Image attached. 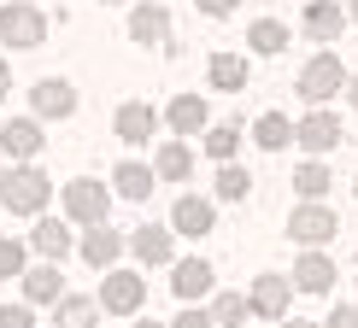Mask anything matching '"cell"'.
<instances>
[{"label":"cell","mask_w":358,"mask_h":328,"mask_svg":"<svg viewBox=\"0 0 358 328\" xmlns=\"http://www.w3.org/2000/svg\"><path fill=\"white\" fill-rule=\"evenodd\" d=\"M41 124H29V117H12L6 129H0V153H6V164H36L41 153Z\"/></svg>","instance_id":"obj_8"},{"label":"cell","mask_w":358,"mask_h":328,"mask_svg":"<svg viewBox=\"0 0 358 328\" xmlns=\"http://www.w3.org/2000/svg\"><path fill=\"white\" fill-rule=\"evenodd\" d=\"M294 288H300V293H329V288H335V264H329V252L311 246L306 258L294 264Z\"/></svg>","instance_id":"obj_16"},{"label":"cell","mask_w":358,"mask_h":328,"mask_svg":"<svg viewBox=\"0 0 358 328\" xmlns=\"http://www.w3.org/2000/svg\"><path fill=\"white\" fill-rule=\"evenodd\" d=\"M352 193H358V182H352Z\"/></svg>","instance_id":"obj_42"},{"label":"cell","mask_w":358,"mask_h":328,"mask_svg":"<svg viewBox=\"0 0 358 328\" xmlns=\"http://www.w3.org/2000/svg\"><path fill=\"white\" fill-rule=\"evenodd\" d=\"M212 322H223V328L247 322V299H241V293H217V305H212Z\"/></svg>","instance_id":"obj_32"},{"label":"cell","mask_w":358,"mask_h":328,"mask_svg":"<svg viewBox=\"0 0 358 328\" xmlns=\"http://www.w3.org/2000/svg\"><path fill=\"white\" fill-rule=\"evenodd\" d=\"M212 82L223 88V94H229V88H247V65H241L235 53H217V59H212Z\"/></svg>","instance_id":"obj_28"},{"label":"cell","mask_w":358,"mask_h":328,"mask_svg":"<svg viewBox=\"0 0 358 328\" xmlns=\"http://www.w3.org/2000/svg\"><path fill=\"white\" fill-rule=\"evenodd\" d=\"M59 200H65V217H71V223H83V229H94V223H106V217H112V188H106V182H94V176H77V182L59 193Z\"/></svg>","instance_id":"obj_2"},{"label":"cell","mask_w":358,"mask_h":328,"mask_svg":"<svg viewBox=\"0 0 358 328\" xmlns=\"http://www.w3.org/2000/svg\"><path fill=\"white\" fill-rule=\"evenodd\" d=\"M29 106H36V117H71V112H77V88L59 82V77H48V82H36Z\"/></svg>","instance_id":"obj_15"},{"label":"cell","mask_w":358,"mask_h":328,"mask_svg":"<svg viewBox=\"0 0 358 328\" xmlns=\"http://www.w3.org/2000/svg\"><path fill=\"white\" fill-rule=\"evenodd\" d=\"M6 88H12V65L0 59V100H6Z\"/></svg>","instance_id":"obj_37"},{"label":"cell","mask_w":358,"mask_h":328,"mask_svg":"<svg viewBox=\"0 0 358 328\" xmlns=\"http://www.w3.org/2000/svg\"><path fill=\"white\" fill-rule=\"evenodd\" d=\"M288 293H294V281L288 276H259L252 281V293H247V311L252 317H282V311H288Z\"/></svg>","instance_id":"obj_11"},{"label":"cell","mask_w":358,"mask_h":328,"mask_svg":"<svg viewBox=\"0 0 358 328\" xmlns=\"http://www.w3.org/2000/svg\"><path fill=\"white\" fill-rule=\"evenodd\" d=\"M212 223H217V211H212V200H200V193H182V200H176V211H171V229L188 234V241L212 234Z\"/></svg>","instance_id":"obj_10"},{"label":"cell","mask_w":358,"mask_h":328,"mask_svg":"<svg viewBox=\"0 0 358 328\" xmlns=\"http://www.w3.org/2000/svg\"><path fill=\"white\" fill-rule=\"evenodd\" d=\"M129 252H136L141 264H176V234L159 229V223H141V229L129 234Z\"/></svg>","instance_id":"obj_12"},{"label":"cell","mask_w":358,"mask_h":328,"mask_svg":"<svg viewBox=\"0 0 358 328\" xmlns=\"http://www.w3.org/2000/svg\"><path fill=\"white\" fill-rule=\"evenodd\" d=\"M136 328H165V322H153V317H141V322H136Z\"/></svg>","instance_id":"obj_39"},{"label":"cell","mask_w":358,"mask_h":328,"mask_svg":"<svg viewBox=\"0 0 358 328\" xmlns=\"http://www.w3.org/2000/svg\"><path fill=\"white\" fill-rule=\"evenodd\" d=\"M247 188H252V176L241 164H223L217 170V200H247Z\"/></svg>","instance_id":"obj_29"},{"label":"cell","mask_w":358,"mask_h":328,"mask_svg":"<svg viewBox=\"0 0 358 328\" xmlns=\"http://www.w3.org/2000/svg\"><path fill=\"white\" fill-rule=\"evenodd\" d=\"M347 106L358 112V77H347Z\"/></svg>","instance_id":"obj_38"},{"label":"cell","mask_w":358,"mask_h":328,"mask_svg":"<svg viewBox=\"0 0 358 328\" xmlns=\"http://www.w3.org/2000/svg\"><path fill=\"white\" fill-rule=\"evenodd\" d=\"M165 124L176 129V135H200V129H206V100L200 94H176L171 112H165Z\"/></svg>","instance_id":"obj_22"},{"label":"cell","mask_w":358,"mask_h":328,"mask_svg":"<svg viewBox=\"0 0 358 328\" xmlns=\"http://www.w3.org/2000/svg\"><path fill=\"white\" fill-rule=\"evenodd\" d=\"M235 147H241V129H229V124L206 135V153H212L217 164H229V158H235Z\"/></svg>","instance_id":"obj_31"},{"label":"cell","mask_w":358,"mask_h":328,"mask_svg":"<svg viewBox=\"0 0 358 328\" xmlns=\"http://www.w3.org/2000/svg\"><path fill=\"white\" fill-rule=\"evenodd\" d=\"M24 299L29 305H59L65 299V276H59V264H36V270H24Z\"/></svg>","instance_id":"obj_14"},{"label":"cell","mask_w":358,"mask_h":328,"mask_svg":"<svg viewBox=\"0 0 358 328\" xmlns=\"http://www.w3.org/2000/svg\"><path fill=\"white\" fill-rule=\"evenodd\" d=\"M200 12H212V18H229V12H235V0H200Z\"/></svg>","instance_id":"obj_36"},{"label":"cell","mask_w":358,"mask_h":328,"mask_svg":"<svg viewBox=\"0 0 358 328\" xmlns=\"http://www.w3.org/2000/svg\"><path fill=\"white\" fill-rule=\"evenodd\" d=\"M153 129H159L153 106H141V100L117 106V141H129V147H147V141H153Z\"/></svg>","instance_id":"obj_17"},{"label":"cell","mask_w":358,"mask_h":328,"mask_svg":"<svg viewBox=\"0 0 358 328\" xmlns=\"http://www.w3.org/2000/svg\"><path fill=\"white\" fill-rule=\"evenodd\" d=\"M141 299H147V281L136 270H106V281H100V293H94V305L112 311V317H136Z\"/></svg>","instance_id":"obj_3"},{"label":"cell","mask_w":358,"mask_h":328,"mask_svg":"<svg viewBox=\"0 0 358 328\" xmlns=\"http://www.w3.org/2000/svg\"><path fill=\"white\" fill-rule=\"evenodd\" d=\"M323 328H358V305H335V311H329V322H323Z\"/></svg>","instance_id":"obj_35"},{"label":"cell","mask_w":358,"mask_h":328,"mask_svg":"<svg viewBox=\"0 0 358 328\" xmlns=\"http://www.w3.org/2000/svg\"><path fill=\"white\" fill-rule=\"evenodd\" d=\"M53 200V182L36 170V164H6V182H0V205L12 217H41Z\"/></svg>","instance_id":"obj_1"},{"label":"cell","mask_w":358,"mask_h":328,"mask_svg":"<svg viewBox=\"0 0 358 328\" xmlns=\"http://www.w3.org/2000/svg\"><path fill=\"white\" fill-rule=\"evenodd\" d=\"M129 36H136V47H165V41H171V12L159 6V0L136 6V12H129Z\"/></svg>","instance_id":"obj_9"},{"label":"cell","mask_w":358,"mask_h":328,"mask_svg":"<svg viewBox=\"0 0 358 328\" xmlns=\"http://www.w3.org/2000/svg\"><path fill=\"white\" fill-rule=\"evenodd\" d=\"M294 188H300L306 200H323V193H329L335 182H329V170H323V164L311 158V164H300V170H294Z\"/></svg>","instance_id":"obj_27"},{"label":"cell","mask_w":358,"mask_h":328,"mask_svg":"<svg viewBox=\"0 0 358 328\" xmlns=\"http://www.w3.org/2000/svg\"><path fill=\"white\" fill-rule=\"evenodd\" d=\"M341 88H347V65H341V53H317L311 65L300 70V94L311 106H323V100H335Z\"/></svg>","instance_id":"obj_4"},{"label":"cell","mask_w":358,"mask_h":328,"mask_svg":"<svg viewBox=\"0 0 358 328\" xmlns=\"http://www.w3.org/2000/svg\"><path fill=\"white\" fill-rule=\"evenodd\" d=\"M171 328H217V322H212V311H194V305H188V311H182V317H176Z\"/></svg>","instance_id":"obj_34"},{"label":"cell","mask_w":358,"mask_h":328,"mask_svg":"<svg viewBox=\"0 0 358 328\" xmlns=\"http://www.w3.org/2000/svg\"><path fill=\"white\" fill-rule=\"evenodd\" d=\"M153 182H159L153 164H136V158H124V164L112 170V188L124 193V200H147V193H153Z\"/></svg>","instance_id":"obj_21"},{"label":"cell","mask_w":358,"mask_h":328,"mask_svg":"<svg viewBox=\"0 0 358 328\" xmlns=\"http://www.w3.org/2000/svg\"><path fill=\"white\" fill-rule=\"evenodd\" d=\"M117 252H124V234H112V223H94V229L83 234V258L94 264V270H112Z\"/></svg>","instance_id":"obj_18"},{"label":"cell","mask_w":358,"mask_h":328,"mask_svg":"<svg viewBox=\"0 0 358 328\" xmlns=\"http://www.w3.org/2000/svg\"><path fill=\"white\" fill-rule=\"evenodd\" d=\"M294 141H300L306 147V153H335V147H341V117L335 112H306L300 117V124H294Z\"/></svg>","instance_id":"obj_7"},{"label":"cell","mask_w":358,"mask_h":328,"mask_svg":"<svg viewBox=\"0 0 358 328\" xmlns=\"http://www.w3.org/2000/svg\"><path fill=\"white\" fill-rule=\"evenodd\" d=\"M94 317H100L94 299H71L65 293V299L53 305V328H94Z\"/></svg>","instance_id":"obj_25"},{"label":"cell","mask_w":358,"mask_h":328,"mask_svg":"<svg viewBox=\"0 0 358 328\" xmlns=\"http://www.w3.org/2000/svg\"><path fill=\"white\" fill-rule=\"evenodd\" d=\"M171 288H176V299H206V293H212V264L206 258H176L171 264Z\"/></svg>","instance_id":"obj_13"},{"label":"cell","mask_w":358,"mask_h":328,"mask_svg":"<svg viewBox=\"0 0 358 328\" xmlns=\"http://www.w3.org/2000/svg\"><path fill=\"white\" fill-rule=\"evenodd\" d=\"M335 229H341V223H335V211H329V205H317V200L294 205V217H288V234H294L300 246H323Z\"/></svg>","instance_id":"obj_6"},{"label":"cell","mask_w":358,"mask_h":328,"mask_svg":"<svg viewBox=\"0 0 358 328\" xmlns=\"http://www.w3.org/2000/svg\"><path fill=\"white\" fill-rule=\"evenodd\" d=\"M300 24H306V36H311V41H341V29H347V18H341L335 0H311Z\"/></svg>","instance_id":"obj_19"},{"label":"cell","mask_w":358,"mask_h":328,"mask_svg":"<svg viewBox=\"0 0 358 328\" xmlns=\"http://www.w3.org/2000/svg\"><path fill=\"white\" fill-rule=\"evenodd\" d=\"M252 141H259L264 153H282V147H294V124H288L282 112H264L259 129H252Z\"/></svg>","instance_id":"obj_24"},{"label":"cell","mask_w":358,"mask_h":328,"mask_svg":"<svg viewBox=\"0 0 358 328\" xmlns=\"http://www.w3.org/2000/svg\"><path fill=\"white\" fill-rule=\"evenodd\" d=\"M29 246H36L41 258H48V264H59V258L71 252V229H65L59 217H41L36 229H29Z\"/></svg>","instance_id":"obj_20"},{"label":"cell","mask_w":358,"mask_h":328,"mask_svg":"<svg viewBox=\"0 0 358 328\" xmlns=\"http://www.w3.org/2000/svg\"><path fill=\"white\" fill-rule=\"evenodd\" d=\"M352 24H358V0H352Z\"/></svg>","instance_id":"obj_41"},{"label":"cell","mask_w":358,"mask_h":328,"mask_svg":"<svg viewBox=\"0 0 358 328\" xmlns=\"http://www.w3.org/2000/svg\"><path fill=\"white\" fill-rule=\"evenodd\" d=\"M188 170H194V153L182 141H165L159 147V158H153V176L159 182H188Z\"/></svg>","instance_id":"obj_23"},{"label":"cell","mask_w":358,"mask_h":328,"mask_svg":"<svg viewBox=\"0 0 358 328\" xmlns=\"http://www.w3.org/2000/svg\"><path fill=\"white\" fill-rule=\"evenodd\" d=\"M29 270V252H24V241H0V281H18Z\"/></svg>","instance_id":"obj_30"},{"label":"cell","mask_w":358,"mask_h":328,"mask_svg":"<svg viewBox=\"0 0 358 328\" xmlns=\"http://www.w3.org/2000/svg\"><path fill=\"white\" fill-rule=\"evenodd\" d=\"M0 328H36V311L29 305H0Z\"/></svg>","instance_id":"obj_33"},{"label":"cell","mask_w":358,"mask_h":328,"mask_svg":"<svg viewBox=\"0 0 358 328\" xmlns=\"http://www.w3.org/2000/svg\"><path fill=\"white\" fill-rule=\"evenodd\" d=\"M247 47H252V53H264V59H271V53H282V47H288V24L259 18V24L247 29Z\"/></svg>","instance_id":"obj_26"},{"label":"cell","mask_w":358,"mask_h":328,"mask_svg":"<svg viewBox=\"0 0 358 328\" xmlns=\"http://www.w3.org/2000/svg\"><path fill=\"white\" fill-rule=\"evenodd\" d=\"M288 328H311V322H300V317H294V322H288Z\"/></svg>","instance_id":"obj_40"},{"label":"cell","mask_w":358,"mask_h":328,"mask_svg":"<svg viewBox=\"0 0 358 328\" xmlns=\"http://www.w3.org/2000/svg\"><path fill=\"white\" fill-rule=\"evenodd\" d=\"M41 36H48V18L36 6H24V0H6L0 6V41L6 47H41Z\"/></svg>","instance_id":"obj_5"}]
</instances>
